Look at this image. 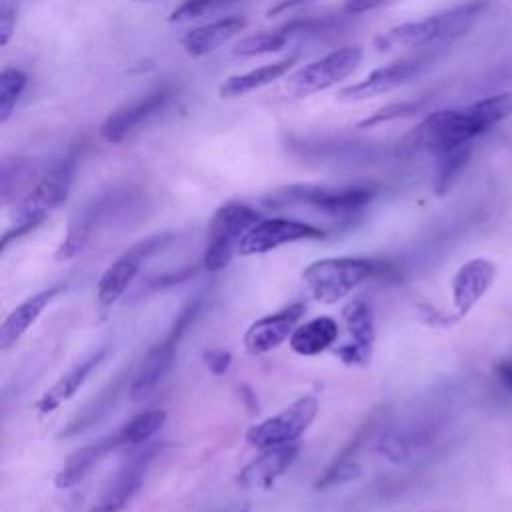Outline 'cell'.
I'll return each instance as SVG.
<instances>
[{"mask_svg": "<svg viewBox=\"0 0 512 512\" xmlns=\"http://www.w3.org/2000/svg\"><path fill=\"white\" fill-rule=\"evenodd\" d=\"M510 116L512 92H500L464 108H446L428 114L408 134V144L438 156L460 146H472L480 134Z\"/></svg>", "mask_w": 512, "mask_h": 512, "instance_id": "cell-1", "label": "cell"}, {"mask_svg": "<svg viewBox=\"0 0 512 512\" xmlns=\"http://www.w3.org/2000/svg\"><path fill=\"white\" fill-rule=\"evenodd\" d=\"M74 172L76 154H70L40 174L36 184L14 202L10 212L12 228L2 236V248H6L10 240L38 228L68 198Z\"/></svg>", "mask_w": 512, "mask_h": 512, "instance_id": "cell-2", "label": "cell"}, {"mask_svg": "<svg viewBox=\"0 0 512 512\" xmlns=\"http://www.w3.org/2000/svg\"><path fill=\"white\" fill-rule=\"evenodd\" d=\"M378 190L368 184H290L270 192L264 204L270 208L304 206L338 220L358 216L376 198Z\"/></svg>", "mask_w": 512, "mask_h": 512, "instance_id": "cell-3", "label": "cell"}, {"mask_svg": "<svg viewBox=\"0 0 512 512\" xmlns=\"http://www.w3.org/2000/svg\"><path fill=\"white\" fill-rule=\"evenodd\" d=\"M482 10L484 2H468L422 20L404 22L376 36L374 46L376 50L384 52L396 48H424L438 42H446L464 34L476 22Z\"/></svg>", "mask_w": 512, "mask_h": 512, "instance_id": "cell-4", "label": "cell"}, {"mask_svg": "<svg viewBox=\"0 0 512 512\" xmlns=\"http://www.w3.org/2000/svg\"><path fill=\"white\" fill-rule=\"evenodd\" d=\"M388 266L372 258L338 256L322 258L304 268L302 280L310 296L324 304H334L342 296L350 294L358 284L384 274Z\"/></svg>", "mask_w": 512, "mask_h": 512, "instance_id": "cell-5", "label": "cell"}, {"mask_svg": "<svg viewBox=\"0 0 512 512\" xmlns=\"http://www.w3.org/2000/svg\"><path fill=\"white\" fill-rule=\"evenodd\" d=\"M260 220V214L242 202H228L220 206L206 232V246L202 264L208 272L224 270L232 256L238 254V244L244 234Z\"/></svg>", "mask_w": 512, "mask_h": 512, "instance_id": "cell-6", "label": "cell"}, {"mask_svg": "<svg viewBox=\"0 0 512 512\" xmlns=\"http://www.w3.org/2000/svg\"><path fill=\"white\" fill-rule=\"evenodd\" d=\"M318 410H320L318 398L314 394H306L294 400L292 404H288L282 412L254 424L246 432V440L250 446L258 450L296 444V440L314 422Z\"/></svg>", "mask_w": 512, "mask_h": 512, "instance_id": "cell-7", "label": "cell"}, {"mask_svg": "<svg viewBox=\"0 0 512 512\" xmlns=\"http://www.w3.org/2000/svg\"><path fill=\"white\" fill-rule=\"evenodd\" d=\"M176 92H178L176 86L166 82L138 96L136 100L116 108L114 112L108 114V118L100 126L102 140H106L108 144L122 142L132 132L140 130L142 126L152 122L156 116H160L168 108V104L174 100Z\"/></svg>", "mask_w": 512, "mask_h": 512, "instance_id": "cell-8", "label": "cell"}, {"mask_svg": "<svg viewBox=\"0 0 512 512\" xmlns=\"http://www.w3.org/2000/svg\"><path fill=\"white\" fill-rule=\"evenodd\" d=\"M196 312H198V302H190L180 312V316L176 318V322L170 328V332L166 334V338L160 340L154 348L148 350V354L140 362V366L134 374L132 386H130L132 400H140V398L148 396L164 380V376L170 372V368L174 364L178 342H180L184 330L188 328V324L194 320Z\"/></svg>", "mask_w": 512, "mask_h": 512, "instance_id": "cell-9", "label": "cell"}, {"mask_svg": "<svg viewBox=\"0 0 512 512\" xmlns=\"http://www.w3.org/2000/svg\"><path fill=\"white\" fill-rule=\"evenodd\" d=\"M170 240H172V234H154L130 246L122 256H118L98 280V288H96L98 306L102 310L112 306L130 286V282L136 278L142 262L154 252H158L160 248H164Z\"/></svg>", "mask_w": 512, "mask_h": 512, "instance_id": "cell-10", "label": "cell"}, {"mask_svg": "<svg viewBox=\"0 0 512 512\" xmlns=\"http://www.w3.org/2000/svg\"><path fill=\"white\" fill-rule=\"evenodd\" d=\"M362 60V48L344 46L320 60H314L290 76L288 86L296 96H310L314 92L328 90L340 80L350 76Z\"/></svg>", "mask_w": 512, "mask_h": 512, "instance_id": "cell-11", "label": "cell"}, {"mask_svg": "<svg viewBox=\"0 0 512 512\" xmlns=\"http://www.w3.org/2000/svg\"><path fill=\"white\" fill-rule=\"evenodd\" d=\"M326 232L318 226H312L294 218H260L240 240L238 254L252 256L264 254L278 246L300 242V240H320Z\"/></svg>", "mask_w": 512, "mask_h": 512, "instance_id": "cell-12", "label": "cell"}, {"mask_svg": "<svg viewBox=\"0 0 512 512\" xmlns=\"http://www.w3.org/2000/svg\"><path fill=\"white\" fill-rule=\"evenodd\" d=\"M430 62H432V56H428V54L394 60L382 68H376L364 80L342 88L338 92V98L344 102H358V100H368V98L386 94V92L410 82L418 74H422Z\"/></svg>", "mask_w": 512, "mask_h": 512, "instance_id": "cell-13", "label": "cell"}, {"mask_svg": "<svg viewBox=\"0 0 512 512\" xmlns=\"http://www.w3.org/2000/svg\"><path fill=\"white\" fill-rule=\"evenodd\" d=\"M342 320L352 336V342L336 350L338 358L348 366H364L370 360L374 346V314L364 298H354L342 308Z\"/></svg>", "mask_w": 512, "mask_h": 512, "instance_id": "cell-14", "label": "cell"}, {"mask_svg": "<svg viewBox=\"0 0 512 512\" xmlns=\"http://www.w3.org/2000/svg\"><path fill=\"white\" fill-rule=\"evenodd\" d=\"M154 448L146 452H138L122 462L118 472L110 478V482L104 486L102 494L94 502L92 512H120L132 496L138 492L144 474L148 470V464L154 458Z\"/></svg>", "mask_w": 512, "mask_h": 512, "instance_id": "cell-15", "label": "cell"}, {"mask_svg": "<svg viewBox=\"0 0 512 512\" xmlns=\"http://www.w3.org/2000/svg\"><path fill=\"white\" fill-rule=\"evenodd\" d=\"M304 310V302H292L274 314L258 318L244 334V348L250 354H266L278 348L286 338H290Z\"/></svg>", "mask_w": 512, "mask_h": 512, "instance_id": "cell-16", "label": "cell"}, {"mask_svg": "<svg viewBox=\"0 0 512 512\" xmlns=\"http://www.w3.org/2000/svg\"><path fill=\"white\" fill-rule=\"evenodd\" d=\"M496 268L484 258L468 260L452 278V300L460 316H464L490 288Z\"/></svg>", "mask_w": 512, "mask_h": 512, "instance_id": "cell-17", "label": "cell"}, {"mask_svg": "<svg viewBox=\"0 0 512 512\" xmlns=\"http://www.w3.org/2000/svg\"><path fill=\"white\" fill-rule=\"evenodd\" d=\"M112 202H114L112 194L94 198L82 210H78V214L72 216V220L68 224V230H66V236H64L62 244L56 250V260L58 262L70 260V258H74L82 252V248L86 246V242L94 234V228H96L98 220L108 212Z\"/></svg>", "mask_w": 512, "mask_h": 512, "instance_id": "cell-18", "label": "cell"}, {"mask_svg": "<svg viewBox=\"0 0 512 512\" xmlns=\"http://www.w3.org/2000/svg\"><path fill=\"white\" fill-rule=\"evenodd\" d=\"M246 18L242 16H226V18H218L214 22L196 26L192 30H188L180 44L186 50V54L198 58V56H206L214 50H218L220 46H224L226 42H230L234 36H238L244 28H246Z\"/></svg>", "mask_w": 512, "mask_h": 512, "instance_id": "cell-19", "label": "cell"}, {"mask_svg": "<svg viewBox=\"0 0 512 512\" xmlns=\"http://www.w3.org/2000/svg\"><path fill=\"white\" fill-rule=\"evenodd\" d=\"M298 446L288 444L280 448L262 450L258 458H254L238 476V482L244 488H270L296 460Z\"/></svg>", "mask_w": 512, "mask_h": 512, "instance_id": "cell-20", "label": "cell"}, {"mask_svg": "<svg viewBox=\"0 0 512 512\" xmlns=\"http://www.w3.org/2000/svg\"><path fill=\"white\" fill-rule=\"evenodd\" d=\"M108 352V346H102L98 348L96 352H92L88 358L80 360L74 368H70L64 376H60L42 396L40 400L36 402V408L40 414H48V412H54L62 402L70 400L78 388L88 380V376L100 366V362L104 360Z\"/></svg>", "mask_w": 512, "mask_h": 512, "instance_id": "cell-21", "label": "cell"}, {"mask_svg": "<svg viewBox=\"0 0 512 512\" xmlns=\"http://www.w3.org/2000/svg\"><path fill=\"white\" fill-rule=\"evenodd\" d=\"M62 290L60 284L50 286L30 298H26L22 304H18L2 322L0 326V348L8 350L12 348L26 332L28 328L40 318L44 308L50 304V300Z\"/></svg>", "mask_w": 512, "mask_h": 512, "instance_id": "cell-22", "label": "cell"}, {"mask_svg": "<svg viewBox=\"0 0 512 512\" xmlns=\"http://www.w3.org/2000/svg\"><path fill=\"white\" fill-rule=\"evenodd\" d=\"M318 26L322 28V22L316 20H294L290 24H284L276 30H264L250 34L242 38L234 46V56H258V54H270L282 50L294 36H302L306 32H316Z\"/></svg>", "mask_w": 512, "mask_h": 512, "instance_id": "cell-23", "label": "cell"}, {"mask_svg": "<svg viewBox=\"0 0 512 512\" xmlns=\"http://www.w3.org/2000/svg\"><path fill=\"white\" fill-rule=\"evenodd\" d=\"M114 448H118V442H116V436L112 434L108 438L98 440L96 444H90V446H84V448L72 452L68 456V460L64 462V466L58 470V474L54 478V486L58 490H66V488L76 486Z\"/></svg>", "mask_w": 512, "mask_h": 512, "instance_id": "cell-24", "label": "cell"}, {"mask_svg": "<svg viewBox=\"0 0 512 512\" xmlns=\"http://www.w3.org/2000/svg\"><path fill=\"white\" fill-rule=\"evenodd\" d=\"M338 338V324L330 316L312 318L294 328L290 334V348L300 356H316L330 348Z\"/></svg>", "mask_w": 512, "mask_h": 512, "instance_id": "cell-25", "label": "cell"}, {"mask_svg": "<svg viewBox=\"0 0 512 512\" xmlns=\"http://www.w3.org/2000/svg\"><path fill=\"white\" fill-rule=\"evenodd\" d=\"M294 64H296V56H288V58H284V60L258 66V68L250 70V72L230 76V78H226V80L220 84L218 92H220L222 98L244 96V94H248V92H252V90H258V88L268 86V84H272L274 80L282 78Z\"/></svg>", "mask_w": 512, "mask_h": 512, "instance_id": "cell-26", "label": "cell"}, {"mask_svg": "<svg viewBox=\"0 0 512 512\" xmlns=\"http://www.w3.org/2000/svg\"><path fill=\"white\" fill-rule=\"evenodd\" d=\"M38 168L28 158H6L2 162L0 174V194L2 202H16L22 198L38 180Z\"/></svg>", "mask_w": 512, "mask_h": 512, "instance_id": "cell-27", "label": "cell"}, {"mask_svg": "<svg viewBox=\"0 0 512 512\" xmlns=\"http://www.w3.org/2000/svg\"><path fill=\"white\" fill-rule=\"evenodd\" d=\"M166 422V412L164 410H146L136 416H132L128 422L122 424L114 432L118 446H136L152 438Z\"/></svg>", "mask_w": 512, "mask_h": 512, "instance_id": "cell-28", "label": "cell"}, {"mask_svg": "<svg viewBox=\"0 0 512 512\" xmlns=\"http://www.w3.org/2000/svg\"><path fill=\"white\" fill-rule=\"evenodd\" d=\"M26 84H28V76L20 68L2 70L0 74V122L2 124L12 116Z\"/></svg>", "mask_w": 512, "mask_h": 512, "instance_id": "cell-29", "label": "cell"}, {"mask_svg": "<svg viewBox=\"0 0 512 512\" xmlns=\"http://www.w3.org/2000/svg\"><path fill=\"white\" fill-rule=\"evenodd\" d=\"M472 152V146H460L454 150H448L444 154H438V164H436V176H434V188L438 194H444L458 172L464 168Z\"/></svg>", "mask_w": 512, "mask_h": 512, "instance_id": "cell-30", "label": "cell"}, {"mask_svg": "<svg viewBox=\"0 0 512 512\" xmlns=\"http://www.w3.org/2000/svg\"><path fill=\"white\" fill-rule=\"evenodd\" d=\"M236 0H184L178 8L172 10V14L168 16V22H188L206 14H214L230 4H234Z\"/></svg>", "mask_w": 512, "mask_h": 512, "instance_id": "cell-31", "label": "cell"}, {"mask_svg": "<svg viewBox=\"0 0 512 512\" xmlns=\"http://www.w3.org/2000/svg\"><path fill=\"white\" fill-rule=\"evenodd\" d=\"M418 110H420V104H416V102L390 104V106H384V108L376 110L374 114L366 116L364 120H360V122H358V128H372V126H378V124L396 120V118H406V116H412V114L418 112Z\"/></svg>", "mask_w": 512, "mask_h": 512, "instance_id": "cell-32", "label": "cell"}, {"mask_svg": "<svg viewBox=\"0 0 512 512\" xmlns=\"http://www.w3.org/2000/svg\"><path fill=\"white\" fill-rule=\"evenodd\" d=\"M16 26V6H12L8 0H4L0 10V44L6 46L14 34Z\"/></svg>", "mask_w": 512, "mask_h": 512, "instance_id": "cell-33", "label": "cell"}, {"mask_svg": "<svg viewBox=\"0 0 512 512\" xmlns=\"http://www.w3.org/2000/svg\"><path fill=\"white\" fill-rule=\"evenodd\" d=\"M204 360H206V366L214 372V374H222L228 370L230 362H232V354L228 350H222V348H216V350H208L204 354Z\"/></svg>", "mask_w": 512, "mask_h": 512, "instance_id": "cell-34", "label": "cell"}, {"mask_svg": "<svg viewBox=\"0 0 512 512\" xmlns=\"http://www.w3.org/2000/svg\"><path fill=\"white\" fill-rule=\"evenodd\" d=\"M384 0H344L342 4V14L346 16H358L364 12H370L374 8H378Z\"/></svg>", "mask_w": 512, "mask_h": 512, "instance_id": "cell-35", "label": "cell"}, {"mask_svg": "<svg viewBox=\"0 0 512 512\" xmlns=\"http://www.w3.org/2000/svg\"><path fill=\"white\" fill-rule=\"evenodd\" d=\"M494 372H496V378L502 382V386L512 392V358L502 360V362L494 368Z\"/></svg>", "mask_w": 512, "mask_h": 512, "instance_id": "cell-36", "label": "cell"}, {"mask_svg": "<svg viewBox=\"0 0 512 512\" xmlns=\"http://www.w3.org/2000/svg\"><path fill=\"white\" fill-rule=\"evenodd\" d=\"M302 2H306V0H282V2H278L274 8L268 10V16H276V14H280V12L288 10V8H294V6L302 4Z\"/></svg>", "mask_w": 512, "mask_h": 512, "instance_id": "cell-37", "label": "cell"}, {"mask_svg": "<svg viewBox=\"0 0 512 512\" xmlns=\"http://www.w3.org/2000/svg\"><path fill=\"white\" fill-rule=\"evenodd\" d=\"M136 2H150V0H136Z\"/></svg>", "mask_w": 512, "mask_h": 512, "instance_id": "cell-38", "label": "cell"}]
</instances>
